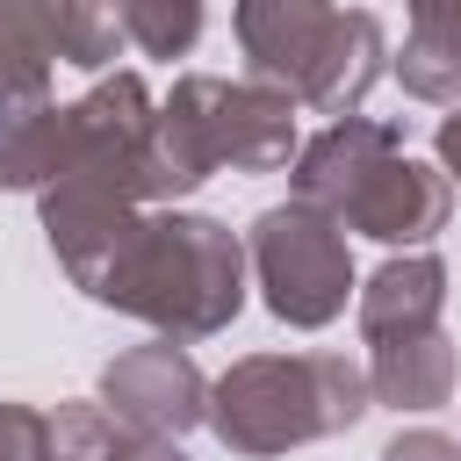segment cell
<instances>
[{
	"instance_id": "30bf717a",
	"label": "cell",
	"mask_w": 461,
	"mask_h": 461,
	"mask_svg": "<svg viewBox=\"0 0 461 461\" xmlns=\"http://www.w3.org/2000/svg\"><path fill=\"white\" fill-rule=\"evenodd\" d=\"M122 29L151 58H180L202 36V0H122Z\"/></svg>"
},
{
	"instance_id": "7c38bea8",
	"label": "cell",
	"mask_w": 461,
	"mask_h": 461,
	"mask_svg": "<svg viewBox=\"0 0 461 461\" xmlns=\"http://www.w3.org/2000/svg\"><path fill=\"white\" fill-rule=\"evenodd\" d=\"M382 461H461V447L439 439V432H411V439H396Z\"/></svg>"
},
{
	"instance_id": "277c9868",
	"label": "cell",
	"mask_w": 461,
	"mask_h": 461,
	"mask_svg": "<svg viewBox=\"0 0 461 461\" xmlns=\"http://www.w3.org/2000/svg\"><path fill=\"white\" fill-rule=\"evenodd\" d=\"M108 303H122V310H137V317H151L180 339H202V331L230 324V310H238V245H230V230H216L209 216L144 223Z\"/></svg>"
},
{
	"instance_id": "ba28073f",
	"label": "cell",
	"mask_w": 461,
	"mask_h": 461,
	"mask_svg": "<svg viewBox=\"0 0 461 461\" xmlns=\"http://www.w3.org/2000/svg\"><path fill=\"white\" fill-rule=\"evenodd\" d=\"M411 43H403V86L425 101L461 94V0H411Z\"/></svg>"
},
{
	"instance_id": "52a82bcc",
	"label": "cell",
	"mask_w": 461,
	"mask_h": 461,
	"mask_svg": "<svg viewBox=\"0 0 461 461\" xmlns=\"http://www.w3.org/2000/svg\"><path fill=\"white\" fill-rule=\"evenodd\" d=\"M439 303H447V267L439 259H396L360 295V324H367L375 346L418 339V331H439Z\"/></svg>"
},
{
	"instance_id": "7a4b0ae2",
	"label": "cell",
	"mask_w": 461,
	"mask_h": 461,
	"mask_svg": "<svg viewBox=\"0 0 461 461\" xmlns=\"http://www.w3.org/2000/svg\"><path fill=\"white\" fill-rule=\"evenodd\" d=\"M238 36L259 72L288 79V94H303L310 108H339V115L367 94L375 58H382L375 14H339L331 0H245Z\"/></svg>"
},
{
	"instance_id": "3957f363",
	"label": "cell",
	"mask_w": 461,
	"mask_h": 461,
	"mask_svg": "<svg viewBox=\"0 0 461 461\" xmlns=\"http://www.w3.org/2000/svg\"><path fill=\"white\" fill-rule=\"evenodd\" d=\"M367 411V382L360 367L331 360V353H303V360H245L216 382V432L245 454H274L317 432H339Z\"/></svg>"
},
{
	"instance_id": "5b68a950",
	"label": "cell",
	"mask_w": 461,
	"mask_h": 461,
	"mask_svg": "<svg viewBox=\"0 0 461 461\" xmlns=\"http://www.w3.org/2000/svg\"><path fill=\"white\" fill-rule=\"evenodd\" d=\"M252 252H259V281H267L274 317H288V324H324V317L346 310V288H353L346 238H339V223H331L317 202L267 209Z\"/></svg>"
},
{
	"instance_id": "9c48e42d",
	"label": "cell",
	"mask_w": 461,
	"mask_h": 461,
	"mask_svg": "<svg viewBox=\"0 0 461 461\" xmlns=\"http://www.w3.org/2000/svg\"><path fill=\"white\" fill-rule=\"evenodd\" d=\"M454 382V353L439 331H418V339H389L375 346V389L382 403H403V411H432Z\"/></svg>"
},
{
	"instance_id": "6da1fadb",
	"label": "cell",
	"mask_w": 461,
	"mask_h": 461,
	"mask_svg": "<svg viewBox=\"0 0 461 461\" xmlns=\"http://www.w3.org/2000/svg\"><path fill=\"white\" fill-rule=\"evenodd\" d=\"M295 187H303V202L360 223V230L382 238V245H418V238H432V230L447 223V187H439L425 166L396 158V137H389V130L353 122V115L331 122V130L303 151Z\"/></svg>"
},
{
	"instance_id": "8fae6325",
	"label": "cell",
	"mask_w": 461,
	"mask_h": 461,
	"mask_svg": "<svg viewBox=\"0 0 461 461\" xmlns=\"http://www.w3.org/2000/svg\"><path fill=\"white\" fill-rule=\"evenodd\" d=\"M0 461H50V425L36 411H0Z\"/></svg>"
},
{
	"instance_id": "8992f818",
	"label": "cell",
	"mask_w": 461,
	"mask_h": 461,
	"mask_svg": "<svg viewBox=\"0 0 461 461\" xmlns=\"http://www.w3.org/2000/svg\"><path fill=\"white\" fill-rule=\"evenodd\" d=\"M101 389H108V403H115L130 425H144V432H187V425L202 418V375H194L187 353H173V346H144V353L115 360Z\"/></svg>"
}]
</instances>
